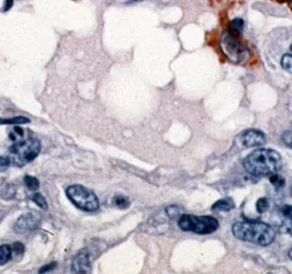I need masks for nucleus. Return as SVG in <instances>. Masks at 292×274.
<instances>
[{"label": "nucleus", "mask_w": 292, "mask_h": 274, "mask_svg": "<svg viewBox=\"0 0 292 274\" xmlns=\"http://www.w3.org/2000/svg\"><path fill=\"white\" fill-rule=\"evenodd\" d=\"M24 137H26V132H24V130H22L21 127L16 126L15 128H12V131L10 132V138L11 140H14V142L22 139Z\"/></svg>", "instance_id": "6ab92c4d"}, {"label": "nucleus", "mask_w": 292, "mask_h": 274, "mask_svg": "<svg viewBox=\"0 0 292 274\" xmlns=\"http://www.w3.org/2000/svg\"><path fill=\"white\" fill-rule=\"evenodd\" d=\"M232 231L237 239L261 247L269 246L276 239L275 228L261 222L250 221L236 223L233 226Z\"/></svg>", "instance_id": "f03ea898"}, {"label": "nucleus", "mask_w": 292, "mask_h": 274, "mask_svg": "<svg viewBox=\"0 0 292 274\" xmlns=\"http://www.w3.org/2000/svg\"><path fill=\"white\" fill-rule=\"evenodd\" d=\"M42 218L39 213H27L20 216L15 224V230L18 234H24L35 230L41 225Z\"/></svg>", "instance_id": "0eeeda50"}, {"label": "nucleus", "mask_w": 292, "mask_h": 274, "mask_svg": "<svg viewBox=\"0 0 292 274\" xmlns=\"http://www.w3.org/2000/svg\"><path fill=\"white\" fill-rule=\"evenodd\" d=\"M11 165L10 159L7 157H2L0 156V171H6V170L9 168V166Z\"/></svg>", "instance_id": "5701e85b"}, {"label": "nucleus", "mask_w": 292, "mask_h": 274, "mask_svg": "<svg viewBox=\"0 0 292 274\" xmlns=\"http://www.w3.org/2000/svg\"><path fill=\"white\" fill-rule=\"evenodd\" d=\"M179 207L177 206H170V207H167V213H168V215L172 218H175V217H180L181 215L179 212H180V210H178Z\"/></svg>", "instance_id": "b1692460"}, {"label": "nucleus", "mask_w": 292, "mask_h": 274, "mask_svg": "<svg viewBox=\"0 0 292 274\" xmlns=\"http://www.w3.org/2000/svg\"><path fill=\"white\" fill-rule=\"evenodd\" d=\"M41 152V143L34 137L19 139L8 151V158L11 165L23 167L34 160Z\"/></svg>", "instance_id": "7ed1b4c3"}, {"label": "nucleus", "mask_w": 292, "mask_h": 274, "mask_svg": "<svg viewBox=\"0 0 292 274\" xmlns=\"http://www.w3.org/2000/svg\"><path fill=\"white\" fill-rule=\"evenodd\" d=\"M222 46L224 48V52L227 54V56L236 61L244 60L248 54V49L240 42L239 36L232 34L229 32L224 33L222 37Z\"/></svg>", "instance_id": "423d86ee"}, {"label": "nucleus", "mask_w": 292, "mask_h": 274, "mask_svg": "<svg viewBox=\"0 0 292 274\" xmlns=\"http://www.w3.org/2000/svg\"><path fill=\"white\" fill-rule=\"evenodd\" d=\"M24 184L27 185V188L30 191H37L40 188V182L36 178L32 176H26L24 177Z\"/></svg>", "instance_id": "4468645a"}, {"label": "nucleus", "mask_w": 292, "mask_h": 274, "mask_svg": "<svg viewBox=\"0 0 292 274\" xmlns=\"http://www.w3.org/2000/svg\"><path fill=\"white\" fill-rule=\"evenodd\" d=\"M1 218H2V214H1V212H0V221H1Z\"/></svg>", "instance_id": "2f4dec72"}, {"label": "nucleus", "mask_w": 292, "mask_h": 274, "mask_svg": "<svg viewBox=\"0 0 292 274\" xmlns=\"http://www.w3.org/2000/svg\"><path fill=\"white\" fill-rule=\"evenodd\" d=\"M90 259L88 251H81L76 255L72 262V271L74 273L82 274L90 272Z\"/></svg>", "instance_id": "1a4fd4ad"}, {"label": "nucleus", "mask_w": 292, "mask_h": 274, "mask_svg": "<svg viewBox=\"0 0 292 274\" xmlns=\"http://www.w3.org/2000/svg\"><path fill=\"white\" fill-rule=\"evenodd\" d=\"M282 167L280 153L273 149H257L246 157L244 168L249 174L255 177H270L277 173Z\"/></svg>", "instance_id": "f257e3e1"}, {"label": "nucleus", "mask_w": 292, "mask_h": 274, "mask_svg": "<svg viewBox=\"0 0 292 274\" xmlns=\"http://www.w3.org/2000/svg\"><path fill=\"white\" fill-rule=\"evenodd\" d=\"M16 189L15 186L9 183H0V198L5 200H10L15 197Z\"/></svg>", "instance_id": "9b49d317"}, {"label": "nucleus", "mask_w": 292, "mask_h": 274, "mask_svg": "<svg viewBox=\"0 0 292 274\" xmlns=\"http://www.w3.org/2000/svg\"><path fill=\"white\" fill-rule=\"evenodd\" d=\"M235 207L234 202L231 198H223V200H219L212 205V211L215 212H228L233 210Z\"/></svg>", "instance_id": "9d476101"}, {"label": "nucleus", "mask_w": 292, "mask_h": 274, "mask_svg": "<svg viewBox=\"0 0 292 274\" xmlns=\"http://www.w3.org/2000/svg\"><path fill=\"white\" fill-rule=\"evenodd\" d=\"M279 231L292 236V217H286L279 226Z\"/></svg>", "instance_id": "f3484780"}, {"label": "nucleus", "mask_w": 292, "mask_h": 274, "mask_svg": "<svg viewBox=\"0 0 292 274\" xmlns=\"http://www.w3.org/2000/svg\"><path fill=\"white\" fill-rule=\"evenodd\" d=\"M12 257V248L8 244L0 246V265L6 264Z\"/></svg>", "instance_id": "ddd939ff"}, {"label": "nucleus", "mask_w": 292, "mask_h": 274, "mask_svg": "<svg viewBox=\"0 0 292 274\" xmlns=\"http://www.w3.org/2000/svg\"><path fill=\"white\" fill-rule=\"evenodd\" d=\"M282 140L286 146L292 148V132H286L282 134Z\"/></svg>", "instance_id": "393cba45"}, {"label": "nucleus", "mask_w": 292, "mask_h": 274, "mask_svg": "<svg viewBox=\"0 0 292 274\" xmlns=\"http://www.w3.org/2000/svg\"><path fill=\"white\" fill-rule=\"evenodd\" d=\"M66 195L79 210L94 212L99 209V200L93 191L82 185H70L66 189Z\"/></svg>", "instance_id": "39448f33"}, {"label": "nucleus", "mask_w": 292, "mask_h": 274, "mask_svg": "<svg viewBox=\"0 0 292 274\" xmlns=\"http://www.w3.org/2000/svg\"><path fill=\"white\" fill-rule=\"evenodd\" d=\"M56 265H57V263L56 262H53V263H49V264H48V265H45V267H43V268H41V270H40V273H47V272H51V271H53L54 269L56 268Z\"/></svg>", "instance_id": "cd10ccee"}, {"label": "nucleus", "mask_w": 292, "mask_h": 274, "mask_svg": "<svg viewBox=\"0 0 292 274\" xmlns=\"http://www.w3.org/2000/svg\"><path fill=\"white\" fill-rule=\"evenodd\" d=\"M244 30V21L240 18H236L234 20H232L231 23H229V33L234 34L236 36H240L241 33Z\"/></svg>", "instance_id": "f8f14e48"}, {"label": "nucleus", "mask_w": 292, "mask_h": 274, "mask_svg": "<svg viewBox=\"0 0 292 274\" xmlns=\"http://www.w3.org/2000/svg\"><path fill=\"white\" fill-rule=\"evenodd\" d=\"M289 255H290V258L292 259V249H291V250H290V253H289Z\"/></svg>", "instance_id": "7c9ffc66"}, {"label": "nucleus", "mask_w": 292, "mask_h": 274, "mask_svg": "<svg viewBox=\"0 0 292 274\" xmlns=\"http://www.w3.org/2000/svg\"><path fill=\"white\" fill-rule=\"evenodd\" d=\"M32 201L34 202L37 206L41 207L42 210H45V211L48 210V207H49L48 202L41 193H34V195L32 197Z\"/></svg>", "instance_id": "a211bd4d"}, {"label": "nucleus", "mask_w": 292, "mask_h": 274, "mask_svg": "<svg viewBox=\"0 0 292 274\" xmlns=\"http://www.w3.org/2000/svg\"><path fill=\"white\" fill-rule=\"evenodd\" d=\"M12 5H14V0H5V9H3V11L10 10Z\"/></svg>", "instance_id": "c85d7f7f"}, {"label": "nucleus", "mask_w": 292, "mask_h": 274, "mask_svg": "<svg viewBox=\"0 0 292 274\" xmlns=\"http://www.w3.org/2000/svg\"><path fill=\"white\" fill-rule=\"evenodd\" d=\"M12 250H14V252L18 253V255H22L24 251V246L21 243H15L14 246H12Z\"/></svg>", "instance_id": "bb28decb"}, {"label": "nucleus", "mask_w": 292, "mask_h": 274, "mask_svg": "<svg viewBox=\"0 0 292 274\" xmlns=\"http://www.w3.org/2000/svg\"><path fill=\"white\" fill-rule=\"evenodd\" d=\"M281 66L287 72L292 73V55L291 54H286L281 58Z\"/></svg>", "instance_id": "412c9836"}, {"label": "nucleus", "mask_w": 292, "mask_h": 274, "mask_svg": "<svg viewBox=\"0 0 292 274\" xmlns=\"http://www.w3.org/2000/svg\"><path fill=\"white\" fill-rule=\"evenodd\" d=\"M178 225L183 231H193L197 235H209L219 228V222L211 216L181 215Z\"/></svg>", "instance_id": "20e7f679"}, {"label": "nucleus", "mask_w": 292, "mask_h": 274, "mask_svg": "<svg viewBox=\"0 0 292 274\" xmlns=\"http://www.w3.org/2000/svg\"><path fill=\"white\" fill-rule=\"evenodd\" d=\"M114 203L116 207H119L121 210H125L130 206V201H129L128 198L123 197V195H116V197L114 198Z\"/></svg>", "instance_id": "dca6fc26"}, {"label": "nucleus", "mask_w": 292, "mask_h": 274, "mask_svg": "<svg viewBox=\"0 0 292 274\" xmlns=\"http://www.w3.org/2000/svg\"><path fill=\"white\" fill-rule=\"evenodd\" d=\"M24 123H30V119L23 118V116H18V118L12 119H0V124H14V125H18V124Z\"/></svg>", "instance_id": "2eb2a0df"}, {"label": "nucleus", "mask_w": 292, "mask_h": 274, "mask_svg": "<svg viewBox=\"0 0 292 274\" xmlns=\"http://www.w3.org/2000/svg\"><path fill=\"white\" fill-rule=\"evenodd\" d=\"M268 209H269V202H268V200H267V198H261L257 201L256 210H257L258 213H260V214L265 213V212Z\"/></svg>", "instance_id": "4be33fe9"}, {"label": "nucleus", "mask_w": 292, "mask_h": 274, "mask_svg": "<svg viewBox=\"0 0 292 274\" xmlns=\"http://www.w3.org/2000/svg\"><path fill=\"white\" fill-rule=\"evenodd\" d=\"M269 179H270L271 184H273L275 188L281 189L282 186H285V179H283L281 176H279V174H277V173L271 174V176L269 177Z\"/></svg>", "instance_id": "aec40b11"}, {"label": "nucleus", "mask_w": 292, "mask_h": 274, "mask_svg": "<svg viewBox=\"0 0 292 274\" xmlns=\"http://www.w3.org/2000/svg\"><path fill=\"white\" fill-rule=\"evenodd\" d=\"M290 49H291V52H292V44H291V46H290Z\"/></svg>", "instance_id": "473e14b6"}, {"label": "nucleus", "mask_w": 292, "mask_h": 274, "mask_svg": "<svg viewBox=\"0 0 292 274\" xmlns=\"http://www.w3.org/2000/svg\"><path fill=\"white\" fill-rule=\"evenodd\" d=\"M281 213L285 217H292V205H285L281 207Z\"/></svg>", "instance_id": "a878e982"}, {"label": "nucleus", "mask_w": 292, "mask_h": 274, "mask_svg": "<svg viewBox=\"0 0 292 274\" xmlns=\"http://www.w3.org/2000/svg\"><path fill=\"white\" fill-rule=\"evenodd\" d=\"M240 140L243 147H260L266 143V135L261 131L247 130L242 133Z\"/></svg>", "instance_id": "6e6552de"}, {"label": "nucleus", "mask_w": 292, "mask_h": 274, "mask_svg": "<svg viewBox=\"0 0 292 274\" xmlns=\"http://www.w3.org/2000/svg\"><path fill=\"white\" fill-rule=\"evenodd\" d=\"M137 1H142V0H131L130 2H137Z\"/></svg>", "instance_id": "c756f323"}]
</instances>
